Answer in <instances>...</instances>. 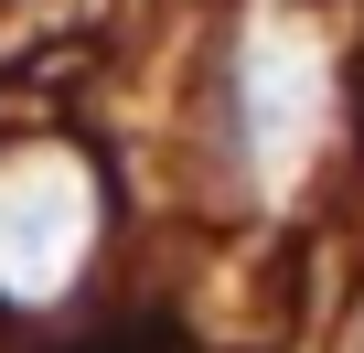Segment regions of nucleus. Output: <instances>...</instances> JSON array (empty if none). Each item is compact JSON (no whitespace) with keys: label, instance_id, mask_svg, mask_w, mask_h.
I'll use <instances>...</instances> for the list:
<instances>
[{"label":"nucleus","instance_id":"obj_1","mask_svg":"<svg viewBox=\"0 0 364 353\" xmlns=\"http://www.w3.org/2000/svg\"><path fill=\"white\" fill-rule=\"evenodd\" d=\"M86 353H182V342H171V332H150V321H139V332H97V342H86Z\"/></svg>","mask_w":364,"mask_h":353}]
</instances>
